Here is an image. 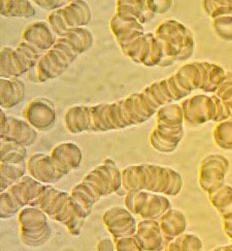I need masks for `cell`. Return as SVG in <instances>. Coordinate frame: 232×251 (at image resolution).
Here are the masks:
<instances>
[{
	"mask_svg": "<svg viewBox=\"0 0 232 251\" xmlns=\"http://www.w3.org/2000/svg\"><path fill=\"white\" fill-rule=\"evenodd\" d=\"M18 221L20 229V239L26 246L37 248L49 241L52 228L48 216L43 210L27 206L19 211Z\"/></svg>",
	"mask_w": 232,
	"mask_h": 251,
	"instance_id": "6da1fadb",
	"label": "cell"
},
{
	"mask_svg": "<svg viewBox=\"0 0 232 251\" xmlns=\"http://www.w3.org/2000/svg\"><path fill=\"white\" fill-rule=\"evenodd\" d=\"M154 35L165 40L179 50V60H186L193 52V38L186 27L176 20H166L160 24Z\"/></svg>",
	"mask_w": 232,
	"mask_h": 251,
	"instance_id": "7a4b0ae2",
	"label": "cell"
},
{
	"mask_svg": "<svg viewBox=\"0 0 232 251\" xmlns=\"http://www.w3.org/2000/svg\"><path fill=\"white\" fill-rule=\"evenodd\" d=\"M0 139L25 147L34 144L38 133L34 127L23 119L6 116L3 109L0 110Z\"/></svg>",
	"mask_w": 232,
	"mask_h": 251,
	"instance_id": "3957f363",
	"label": "cell"
},
{
	"mask_svg": "<svg viewBox=\"0 0 232 251\" xmlns=\"http://www.w3.org/2000/svg\"><path fill=\"white\" fill-rule=\"evenodd\" d=\"M103 222L113 238L132 236L136 234L137 224L133 214L123 207H111L103 214Z\"/></svg>",
	"mask_w": 232,
	"mask_h": 251,
	"instance_id": "277c9868",
	"label": "cell"
},
{
	"mask_svg": "<svg viewBox=\"0 0 232 251\" xmlns=\"http://www.w3.org/2000/svg\"><path fill=\"white\" fill-rule=\"evenodd\" d=\"M26 118L35 129L46 130L55 125L57 112L54 103L46 98L32 100L26 110Z\"/></svg>",
	"mask_w": 232,
	"mask_h": 251,
	"instance_id": "5b68a950",
	"label": "cell"
},
{
	"mask_svg": "<svg viewBox=\"0 0 232 251\" xmlns=\"http://www.w3.org/2000/svg\"><path fill=\"white\" fill-rule=\"evenodd\" d=\"M27 172L37 181L46 184L57 183L65 176L59 172L52 156L45 153H37L29 158Z\"/></svg>",
	"mask_w": 232,
	"mask_h": 251,
	"instance_id": "8992f818",
	"label": "cell"
},
{
	"mask_svg": "<svg viewBox=\"0 0 232 251\" xmlns=\"http://www.w3.org/2000/svg\"><path fill=\"white\" fill-rule=\"evenodd\" d=\"M110 29L119 46H126L145 35V29L133 17L116 13L110 20Z\"/></svg>",
	"mask_w": 232,
	"mask_h": 251,
	"instance_id": "52a82bcc",
	"label": "cell"
},
{
	"mask_svg": "<svg viewBox=\"0 0 232 251\" xmlns=\"http://www.w3.org/2000/svg\"><path fill=\"white\" fill-rule=\"evenodd\" d=\"M143 251H163L167 246L157 220H143L134 235Z\"/></svg>",
	"mask_w": 232,
	"mask_h": 251,
	"instance_id": "ba28073f",
	"label": "cell"
},
{
	"mask_svg": "<svg viewBox=\"0 0 232 251\" xmlns=\"http://www.w3.org/2000/svg\"><path fill=\"white\" fill-rule=\"evenodd\" d=\"M144 190L165 196L171 183L170 168L156 164H142Z\"/></svg>",
	"mask_w": 232,
	"mask_h": 251,
	"instance_id": "9c48e42d",
	"label": "cell"
},
{
	"mask_svg": "<svg viewBox=\"0 0 232 251\" xmlns=\"http://www.w3.org/2000/svg\"><path fill=\"white\" fill-rule=\"evenodd\" d=\"M64 176L79 167L83 154L77 145L73 143H63L54 147L50 154Z\"/></svg>",
	"mask_w": 232,
	"mask_h": 251,
	"instance_id": "30bf717a",
	"label": "cell"
},
{
	"mask_svg": "<svg viewBox=\"0 0 232 251\" xmlns=\"http://www.w3.org/2000/svg\"><path fill=\"white\" fill-rule=\"evenodd\" d=\"M82 182L90 187L100 198L115 193L110 166L105 160L89 172Z\"/></svg>",
	"mask_w": 232,
	"mask_h": 251,
	"instance_id": "8fae6325",
	"label": "cell"
},
{
	"mask_svg": "<svg viewBox=\"0 0 232 251\" xmlns=\"http://www.w3.org/2000/svg\"><path fill=\"white\" fill-rule=\"evenodd\" d=\"M23 41L29 43L40 50L48 51L53 47L57 38L46 22H34L23 31Z\"/></svg>",
	"mask_w": 232,
	"mask_h": 251,
	"instance_id": "7c38bea8",
	"label": "cell"
},
{
	"mask_svg": "<svg viewBox=\"0 0 232 251\" xmlns=\"http://www.w3.org/2000/svg\"><path fill=\"white\" fill-rule=\"evenodd\" d=\"M46 186V184L38 182L31 176H24L7 191L24 209L41 194Z\"/></svg>",
	"mask_w": 232,
	"mask_h": 251,
	"instance_id": "4fadbf2b",
	"label": "cell"
},
{
	"mask_svg": "<svg viewBox=\"0 0 232 251\" xmlns=\"http://www.w3.org/2000/svg\"><path fill=\"white\" fill-rule=\"evenodd\" d=\"M26 95V87L18 77L0 78V105L2 109H10L21 103Z\"/></svg>",
	"mask_w": 232,
	"mask_h": 251,
	"instance_id": "5bb4252c",
	"label": "cell"
},
{
	"mask_svg": "<svg viewBox=\"0 0 232 251\" xmlns=\"http://www.w3.org/2000/svg\"><path fill=\"white\" fill-rule=\"evenodd\" d=\"M160 228L166 245L176 237L181 236L186 228V220L183 214L178 209H171L158 219Z\"/></svg>",
	"mask_w": 232,
	"mask_h": 251,
	"instance_id": "9a60e30c",
	"label": "cell"
},
{
	"mask_svg": "<svg viewBox=\"0 0 232 251\" xmlns=\"http://www.w3.org/2000/svg\"><path fill=\"white\" fill-rule=\"evenodd\" d=\"M65 126L71 133L90 131L92 126L91 106L77 105L70 108L65 116Z\"/></svg>",
	"mask_w": 232,
	"mask_h": 251,
	"instance_id": "2e32d148",
	"label": "cell"
},
{
	"mask_svg": "<svg viewBox=\"0 0 232 251\" xmlns=\"http://www.w3.org/2000/svg\"><path fill=\"white\" fill-rule=\"evenodd\" d=\"M63 13L69 28L84 27L92 19L89 4L84 1H72L63 7Z\"/></svg>",
	"mask_w": 232,
	"mask_h": 251,
	"instance_id": "e0dca14e",
	"label": "cell"
},
{
	"mask_svg": "<svg viewBox=\"0 0 232 251\" xmlns=\"http://www.w3.org/2000/svg\"><path fill=\"white\" fill-rule=\"evenodd\" d=\"M28 72L14 49L3 47L0 55V77H19Z\"/></svg>",
	"mask_w": 232,
	"mask_h": 251,
	"instance_id": "ac0fdd59",
	"label": "cell"
},
{
	"mask_svg": "<svg viewBox=\"0 0 232 251\" xmlns=\"http://www.w3.org/2000/svg\"><path fill=\"white\" fill-rule=\"evenodd\" d=\"M116 5V13L133 17L140 24L148 23L155 16V13L149 10L146 1H118Z\"/></svg>",
	"mask_w": 232,
	"mask_h": 251,
	"instance_id": "d6986e66",
	"label": "cell"
},
{
	"mask_svg": "<svg viewBox=\"0 0 232 251\" xmlns=\"http://www.w3.org/2000/svg\"><path fill=\"white\" fill-rule=\"evenodd\" d=\"M154 33L152 32L145 33L140 38L134 40L133 42L129 43L126 46H120L123 52L135 63L144 65L149 56L151 39Z\"/></svg>",
	"mask_w": 232,
	"mask_h": 251,
	"instance_id": "ffe728a7",
	"label": "cell"
},
{
	"mask_svg": "<svg viewBox=\"0 0 232 251\" xmlns=\"http://www.w3.org/2000/svg\"><path fill=\"white\" fill-rule=\"evenodd\" d=\"M171 202L166 197L150 192L145 209L139 217L144 220H158L171 209Z\"/></svg>",
	"mask_w": 232,
	"mask_h": 251,
	"instance_id": "44dd1931",
	"label": "cell"
},
{
	"mask_svg": "<svg viewBox=\"0 0 232 251\" xmlns=\"http://www.w3.org/2000/svg\"><path fill=\"white\" fill-rule=\"evenodd\" d=\"M27 171L26 162L20 164H0V191L8 190L22 178Z\"/></svg>",
	"mask_w": 232,
	"mask_h": 251,
	"instance_id": "7402d4cb",
	"label": "cell"
},
{
	"mask_svg": "<svg viewBox=\"0 0 232 251\" xmlns=\"http://www.w3.org/2000/svg\"><path fill=\"white\" fill-rule=\"evenodd\" d=\"M65 38L77 55L84 53L91 49L93 44L92 31L84 27L70 28Z\"/></svg>",
	"mask_w": 232,
	"mask_h": 251,
	"instance_id": "603a6c76",
	"label": "cell"
},
{
	"mask_svg": "<svg viewBox=\"0 0 232 251\" xmlns=\"http://www.w3.org/2000/svg\"><path fill=\"white\" fill-rule=\"evenodd\" d=\"M71 196L73 201L76 202L82 209H84V212L87 214L88 216L91 215L93 206L96 202H99L101 198L83 182L73 187Z\"/></svg>",
	"mask_w": 232,
	"mask_h": 251,
	"instance_id": "cb8c5ba5",
	"label": "cell"
},
{
	"mask_svg": "<svg viewBox=\"0 0 232 251\" xmlns=\"http://www.w3.org/2000/svg\"><path fill=\"white\" fill-rule=\"evenodd\" d=\"M0 13L4 17L31 18L36 14V10L30 1H1Z\"/></svg>",
	"mask_w": 232,
	"mask_h": 251,
	"instance_id": "d4e9b609",
	"label": "cell"
},
{
	"mask_svg": "<svg viewBox=\"0 0 232 251\" xmlns=\"http://www.w3.org/2000/svg\"><path fill=\"white\" fill-rule=\"evenodd\" d=\"M110 103H99L91 106L92 126L90 131H108L113 129L109 115Z\"/></svg>",
	"mask_w": 232,
	"mask_h": 251,
	"instance_id": "484cf974",
	"label": "cell"
},
{
	"mask_svg": "<svg viewBox=\"0 0 232 251\" xmlns=\"http://www.w3.org/2000/svg\"><path fill=\"white\" fill-rule=\"evenodd\" d=\"M156 112L157 124L171 128L182 127L183 112L179 104H167L160 107Z\"/></svg>",
	"mask_w": 232,
	"mask_h": 251,
	"instance_id": "4316f807",
	"label": "cell"
},
{
	"mask_svg": "<svg viewBox=\"0 0 232 251\" xmlns=\"http://www.w3.org/2000/svg\"><path fill=\"white\" fill-rule=\"evenodd\" d=\"M1 163L20 164L26 161L27 150L23 145L1 140Z\"/></svg>",
	"mask_w": 232,
	"mask_h": 251,
	"instance_id": "83f0119b",
	"label": "cell"
},
{
	"mask_svg": "<svg viewBox=\"0 0 232 251\" xmlns=\"http://www.w3.org/2000/svg\"><path fill=\"white\" fill-rule=\"evenodd\" d=\"M15 50L28 72L34 68L43 57L42 50L26 41L19 43Z\"/></svg>",
	"mask_w": 232,
	"mask_h": 251,
	"instance_id": "f1b7e54d",
	"label": "cell"
},
{
	"mask_svg": "<svg viewBox=\"0 0 232 251\" xmlns=\"http://www.w3.org/2000/svg\"><path fill=\"white\" fill-rule=\"evenodd\" d=\"M180 138L173 137L163 133L156 128L150 135V143L157 151L163 153L172 152L180 142Z\"/></svg>",
	"mask_w": 232,
	"mask_h": 251,
	"instance_id": "f546056e",
	"label": "cell"
},
{
	"mask_svg": "<svg viewBox=\"0 0 232 251\" xmlns=\"http://www.w3.org/2000/svg\"><path fill=\"white\" fill-rule=\"evenodd\" d=\"M200 247V241L197 236L185 234L172 240L166 249L171 251H199Z\"/></svg>",
	"mask_w": 232,
	"mask_h": 251,
	"instance_id": "4dcf8cb0",
	"label": "cell"
},
{
	"mask_svg": "<svg viewBox=\"0 0 232 251\" xmlns=\"http://www.w3.org/2000/svg\"><path fill=\"white\" fill-rule=\"evenodd\" d=\"M150 192L146 190L128 192L125 198V205L130 213L139 216L148 200Z\"/></svg>",
	"mask_w": 232,
	"mask_h": 251,
	"instance_id": "1f68e13d",
	"label": "cell"
},
{
	"mask_svg": "<svg viewBox=\"0 0 232 251\" xmlns=\"http://www.w3.org/2000/svg\"><path fill=\"white\" fill-rule=\"evenodd\" d=\"M23 209L15 198L8 192L7 190L0 195V217L2 219H8L14 217Z\"/></svg>",
	"mask_w": 232,
	"mask_h": 251,
	"instance_id": "d6a6232c",
	"label": "cell"
},
{
	"mask_svg": "<svg viewBox=\"0 0 232 251\" xmlns=\"http://www.w3.org/2000/svg\"><path fill=\"white\" fill-rule=\"evenodd\" d=\"M48 22L54 34L57 35L59 38L66 37L70 28L65 21L64 13H63V8L57 9L56 11L52 12L48 16Z\"/></svg>",
	"mask_w": 232,
	"mask_h": 251,
	"instance_id": "836d02e7",
	"label": "cell"
},
{
	"mask_svg": "<svg viewBox=\"0 0 232 251\" xmlns=\"http://www.w3.org/2000/svg\"><path fill=\"white\" fill-rule=\"evenodd\" d=\"M164 56L163 52V46L159 40L153 35L151 39V46H150V52L144 65L146 66H156L159 65L160 62L162 61Z\"/></svg>",
	"mask_w": 232,
	"mask_h": 251,
	"instance_id": "e575fe53",
	"label": "cell"
},
{
	"mask_svg": "<svg viewBox=\"0 0 232 251\" xmlns=\"http://www.w3.org/2000/svg\"><path fill=\"white\" fill-rule=\"evenodd\" d=\"M121 103H122V99L118 100L114 103H110V106H109L110 122H111V125L113 126L114 129H122V128L128 127L123 118Z\"/></svg>",
	"mask_w": 232,
	"mask_h": 251,
	"instance_id": "d590c367",
	"label": "cell"
},
{
	"mask_svg": "<svg viewBox=\"0 0 232 251\" xmlns=\"http://www.w3.org/2000/svg\"><path fill=\"white\" fill-rule=\"evenodd\" d=\"M116 251H143L135 236L113 238Z\"/></svg>",
	"mask_w": 232,
	"mask_h": 251,
	"instance_id": "8d00e7d4",
	"label": "cell"
},
{
	"mask_svg": "<svg viewBox=\"0 0 232 251\" xmlns=\"http://www.w3.org/2000/svg\"><path fill=\"white\" fill-rule=\"evenodd\" d=\"M167 85L169 91L171 92V96L174 100H179L186 97L189 92L184 91L183 88L179 85L178 81L176 80L175 76H171L167 78Z\"/></svg>",
	"mask_w": 232,
	"mask_h": 251,
	"instance_id": "74e56055",
	"label": "cell"
},
{
	"mask_svg": "<svg viewBox=\"0 0 232 251\" xmlns=\"http://www.w3.org/2000/svg\"><path fill=\"white\" fill-rule=\"evenodd\" d=\"M170 172H171V183H170V187L169 190L165 196H176L179 193V191L181 190L182 188V177L181 176L179 175L178 172H176L174 170H172L170 168Z\"/></svg>",
	"mask_w": 232,
	"mask_h": 251,
	"instance_id": "f35d334b",
	"label": "cell"
},
{
	"mask_svg": "<svg viewBox=\"0 0 232 251\" xmlns=\"http://www.w3.org/2000/svg\"><path fill=\"white\" fill-rule=\"evenodd\" d=\"M146 4L149 10L153 13L163 14L169 11L171 8L172 2L171 1H146Z\"/></svg>",
	"mask_w": 232,
	"mask_h": 251,
	"instance_id": "ab89813d",
	"label": "cell"
},
{
	"mask_svg": "<svg viewBox=\"0 0 232 251\" xmlns=\"http://www.w3.org/2000/svg\"><path fill=\"white\" fill-rule=\"evenodd\" d=\"M34 3L38 4V6L44 8L47 11H52V10L56 11L57 9L65 7L69 2L67 1H55V0H51V1L49 0H36L34 1Z\"/></svg>",
	"mask_w": 232,
	"mask_h": 251,
	"instance_id": "60d3db41",
	"label": "cell"
},
{
	"mask_svg": "<svg viewBox=\"0 0 232 251\" xmlns=\"http://www.w3.org/2000/svg\"><path fill=\"white\" fill-rule=\"evenodd\" d=\"M98 251H116L114 241L111 238H103L98 243L97 245Z\"/></svg>",
	"mask_w": 232,
	"mask_h": 251,
	"instance_id": "b9f144b4",
	"label": "cell"
},
{
	"mask_svg": "<svg viewBox=\"0 0 232 251\" xmlns=\"http://www.w3.org/2000/svg\"><path fill=\"white\" fill-rule=\"evenodd\" d=\"M158 83V86H159L160 91L162 92V94L164 96L165 99L167 100L168 103H171L172 101H174V99L171 96V92L169 91V88L167 85V78L165 79L161 80Z\"/></svg>",
	"mask_w": 232,
	"mask_h": 251,
	"instance_id": "7bdbcfd3",
	"label": "cell"
}]
</instances>
